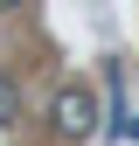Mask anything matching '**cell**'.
<instances>
[{"label":"cell","instance_id":"cell-1","mask_svg":"<svg viewBox=\"0 0 139 146\" xmlns=\"http://www.w3.org/2000/svg\"><path fill=\"white\" fill-rule=\"evenodd\" d=\"M49 125H56V139H91V132H97V98H91L83 84L56 90V104H49Z\"/></svg>","mask_w":139,"mask_h":146},{"label":"cell","instance_id":"cell-2","mask_svg":"<svg viewBox=\"0 0 139 146\" xmlns=\"http://www.w3.org/2000/svg\"><path fill=\"white\" fill-rule=\"evenodd\" d=\"M111 139L118 146H139V111H132L125 98H111Z\"/></svg>","mask_w":139,"mask_h":146},{"label":"cell","instance_id":"cell-3","mask_svg":"<svg viewBox=\"0 0 139 146\" xmlns=\"http://www.w3.org/2000/svg\"><path fill=\"white\" fill-rule=\"evenodd\" d=\"M14 118H21V98H14V84L0 77V125H14Z\"/></svg>","mask_w":139,"mask_h":146},{"label":"cell","instance_id":"cell-4","mask_svg":"<svg viewBox=\"0 0 139 146\" xmlns=\"http://www.w3.org/2000/svg\"><path fill=\"white\" fill-rule=\"evenodd\" d=\"M0 7H14V0H0Z\"/></svg>","mask_w":139,"mask_h":146}]
</instances>
